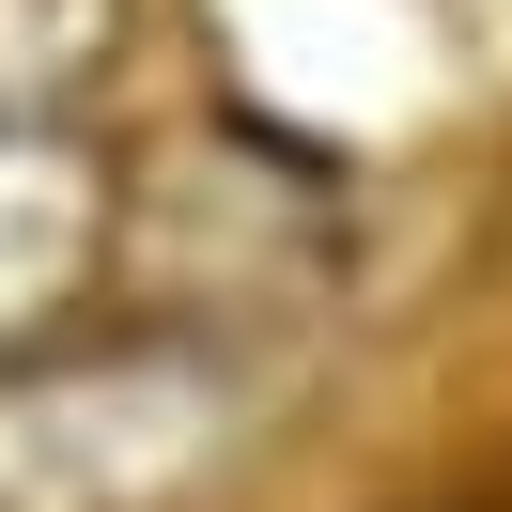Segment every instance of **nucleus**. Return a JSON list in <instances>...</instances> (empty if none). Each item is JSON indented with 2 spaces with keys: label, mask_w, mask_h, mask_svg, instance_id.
Returning a JSON list of instances; mask_svg holds the SVG:
<instances>
[{
  "label": "nucleus",
  "mask_w": 512,
  "mask_h": 512,
  "mask_svg": "<svg viewBox=\"0 0 512 512\" xmlns=\"http://www.w3.org/2000/svg\"><path fill=\"white\" fill-rule=\"evenodd\" d=\"M109 249V171L63 125H0V342H32L47 311H78Z\"/></svg>",
  "instance_id": "nucleus-1"
}]
</instances>
